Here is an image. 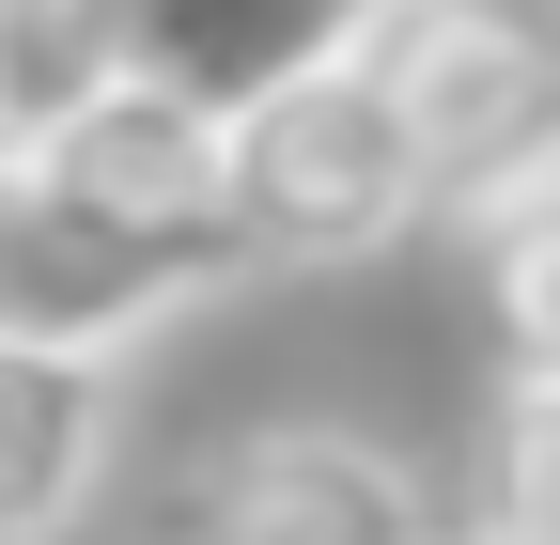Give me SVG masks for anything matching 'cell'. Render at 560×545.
Instances as JSON below:
<instances>
[{
    "mask_svg": "<svg viewBox=\"0 0 560 545\" xmlns=\"http://www.w3.org/2000/svg\"><path fill=\"white\" fill-rule=\"evenodd\" d=\"M125 79L94 0H0V156H47L62 125Z\"/></svg>",
    "mask_w": 560,
    "mask_h": 545,
    "instance_id": "ba28073f",
    "label": "cell"
},
{
    "mask_svg": "<svg viewBox=\"0 0 560 545\" xmlns=\"http://www.w3.org/2000/svg\"><path fill=\"white\" fill-rule=\"evenodd\" d=\"M187 545H436V499L420 467L342 437V421H280V437H234L187 499Z\"/></svg>",
    "mask_w": 560,
    "mask_h": 545,
    "instance_id": "277c9868",
    "label": "cell"
},
{
    "mask_svg": "<svg viewBox=\"0 0 560 545\" xmlns=\"http://www.w3.org/2000/svg\"><path fill=\"white\" fill-rule=\"evenodd\" d=\"M482 234V327H499V390H560V187L499 202Z\"/></svg>",
    "mask_w": 560,
    "mask_h": 545,
    "instance_id": "9c48e42d",
    "label": "cell"
},
{
    "mask_svg": "<svg viewBox=\"0 0 560 545\" xmlns=\"http://www.w3.org/2000/svg\"><path fill=\"white\" fill-rule=\"evenodd\" d=\"M374 79L436 172V219L560 187V0H374Z\"/></svg>",
    "mask_w": 560,
    "mask_h": 545,
    "instance_id": "6da1fadb",
    "label": "cell"
},
{
    "mask_svg": "<svg viewBox=\"0 0 560 545\" xmlns=\"http://www.w3.org/2000/svg\"><path fill=\"white\" fill-rule=\"evenodd\" d=\"M482 530L560 545V390H499V437H482Z\"/></svg>",
    "mask_w": 560,
    "mask_h": 545,
    "instance_id": "30bf717a",
    "label": "cell"
},
{
    "mask_svg": "<svg viewBox=\"0 0 560 545\" xmlns=\"http://www.w3.org/2000/svg\"><path fill=\"white\" fill-rule=\"evenodd\" d=\"M219 281H249V234L234 219H125V202L62 187L47 156H0V344H32V359H125L140 327H172Z\"/></svg>",
    "mask_w": 560,
    "mask_h": 545,
    "instance_id": "7a4b0ae2",
    "label": "cell"
},
{
    "mask_svg": "<svg viewBox=\"0 0 560 545\" xmlns=\"http://www.w3.org/2000/svg\"><path fill=\"white\" fill-rule=\"evenodd\" d=\"M467 545H514V530H467Z\"/></svg>",
    "mask_w": 560,
    "mask_h": 545,
    "instance_id": "8fae6325",
    "label": "cell"
},
{
    "mask_svg": "<svg viewBox=\"0 0 560 545\" xmlns=\"http://www.w3.org/2000/svg\"><path fill=\"white\" fill-rule=\"evenodd\" d=\"M109 16V62L125 79H156L187 109H265L280 79H312V62L374 47V0H94Z\"/></svg>",
    "mask_w": 560,
    "mask_h": 545,
    "instance_id": "5b68a950",
    "label": "cell"
},
{
    "mask_svg": "<svg viewBox=\"0 0 560 545\" xmlns=\"http://www.w3.org/2000/svg\"><path fill=\"white\" fill-rule=\"evenodd\" d=\"M109 484V359L0 344V545H62Z\"/></svg>",
    "mask_w": 560,
    "mask_h": 545,
    "instance_id": "52a82bcc",
    "label": "cell"
},
{
    "mask_svg": "<svg viewBox=\"0 0 560 545\" xmlns=\"http://www.w3.org/2000/svg\"><path fill=\"white\" fill-rule=\"evenodd\" d=\"M47 172L94 187V202H125V219H234V125L187 109V94H156V79H109L47 141Z\"/></svg>",
    "mask_w": 560,
    "mask_h": 545,
    "instance_id": "8992f818",
    "label": "cell"
},
{
    "mask_svg": "<svg viewBox=\"0 0 560 545\" xmlns=\"http://www.w3.org/2000/svg\"><path fill=\"white\" fill-rule=\"evenodd\" d=\"M436 219V172L405 141V94L374 79V47L280 79L265 109H234V234L249 265H359L389 234Z\"/></svg>",
    "mask_w": 560,
    "mask_h": 545,
    "instance_id": "3957f363",
    "label": "cell"
}]
</instances>
